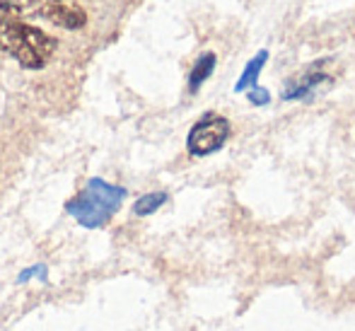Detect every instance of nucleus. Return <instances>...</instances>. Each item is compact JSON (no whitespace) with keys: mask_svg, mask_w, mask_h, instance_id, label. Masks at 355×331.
Masks as SVG:
<instances>
[{"mask_svg":"<svg viewBox=\"0 0 355 331\" xmlns=\"http://www.w3.org/2000/svg\"><path fill=\"white\" fill-rule=\"evenodd\" d=\"M0 49L27 70H42L53 58L58 42L22 19H0Z\"/></svg>","mask_w":355,"mask_h":331,"instance_id":"nucleus-1","label":"nucleus"},{"mask_svg":"<svg viewBox=\"0 0 355 331\" xmlns=\"http://www.w3.org/2000/svg\"><path fill=\"white\" fill-rule=\"evenodd\" d=\"M126 192L114 184H107L102 179H92L78 198L68 203V213L78 218L85 228H102L109 218L119 210Z\"/></svg>","mask_w":355,"mask_h":331,"instance_id":"nucleus-2","label":"nucleus"},{"mask_svg":"<svg viewBox=\"0 0 355 331\" xmlns=\"http://www.w3.org/2000/svg\"><path fill=\"white\" fill-rule=\"evenodd\" d=\"M230 138V121L220 114H206L191 126L187 138V148L193 158H206L213 155L227 143Z\"/></svg>","mask_w":355,"mask_h":331,"instance_id":"nucleus-3","label":"nucleus"},{"mask_svg":"<svg viewBox=\"0 0 355 331\" xmlns=\"http://www.w3.org/2000/svg\"><path fill=\"white\" fill-rule=\"evenodd\" d=\"M319 68H322V63L307 68L300 78L290 80V83L285 85V90L281 92V97L285 99V102H300V99H302V102H309L319 90L327 87V85H331V78Z\"/></svg>","mask_w":355,"mask_h":331,"instance_id":"nucleus-4","label":"nucleus"},{"mask_svg":"<svg viewBox=\"0 0 355 331\" xmlns=\"http://www.w3.org/2000/svg\"><path fill=\"white\" fill-rule=\"evenodd\" d=\"M39 15L61 29H80L87 24V12L75 0H44Z\"/></svg>","mask_w":355,"mask_h":331,"instance_id":"nucleus-5","label":"nucleus"},{"mask_svg":"<svg viewBox=\"0 0 355 331\" xmlns=\"http://www.w3.org/2000/svg\"><path fill=\"white\" fill-rule=\"evenodd\" d=\"M42 12V3L39 0H0V19H19L32 17V15Z\"/></svg>","mask_w":355,"mask_h":331,"instance_id":"nucleus-6","label":"nucleus"},{"mask_svg":"<svg viewBox=\"0 0 355 331\" xmlns=\"http://www.w3.org/2000/svg\"><path fill=\"white\" fill-rule=\"evenodd\" d=\"M266 63H268V51H266V49H261V51H259L257 56H254L252 61L244 66L242 75H239V80H237V85H234V92H244V90L257 87V80H259V75H261V70H263Z\"/></svg>","mask_w":355,"mask_h":331,"instance_id":"nucleus-7","label":"nucleus"},{"mask_svg":"<svg viewBox=\"0 0 355 331\" xmlns=\"http://www.w3.org/2000/svg\"><path fill=\"white\" fill-rule=\"evenodd\" d=\"M215 63H218V58H215L213 51H206L203 56H198V61L193 63L191 73H189V90H191V92H198V87L211 78Z\"/></svg>","mask_w":355,"mask_h":331,"instance_id":"nucleus-8","label":"nucleus"},{"mask_svg":"<svg viewBox=\"0 0 355 331\" xmlns=\"http://www.w3.org/2000/svg\"><path fill=\"white\" fill-rule=\"evenodd\" d=\"M164 203H167V194H164V192L145 194V196H141L136 201V205H133V213L145 218V215H153L157 208H162Z\"/></svg>","mask_w":355,"mask_h":331,"instance_id":"nucleus-9","label":"nucleus"},{"mask_svg":"<svg viewBox=\"0 0 355 331\" xmlns=\"http://www.w3.org/2000/svg\"><path fill=\"white\" fill-rule=\"evenodd\" d=\"M247 99L254 104V107H266L268 102H271V92H268L266 87H252L249 90V94H247Z\"/></svg>","mask_w":355,"mask_h":331,"instance_id":"nucleus-10","label":"nucleus"}]
</instances>
